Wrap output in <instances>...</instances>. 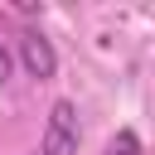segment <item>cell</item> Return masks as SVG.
<instances>
[{
    "instance_id": "277c9868",
    "label": "cell",
    "mask_w": 155,
    "mask_h": 155,
    "mask_svg": "<svg viewBox=\"0 0 155 155\" xmlns=\"http://www.w3.org/2000/svg\"><path fill=\"white\" fill-rule=\"evenodd\" d=\"M5 78H10V48L0 44V82H5Z\"/></svg>"
},
{
    "instance_id": "7a4b0ae2",
    "label": "cell",
    "mask_w": 155,
    "mask_h": 155,
    "mask_svg": "<svg viewBox=\"0 0 155 155\" xmlns=\"http://www.w3.org/2000/svg\"><path fill=\"white\" fill-rule=\"evenodd\" d=\"M19 58H24L29 78H39V82L58 73V53H53V44H48L44 34H24V39H19Z\"/></svg>"
},
{
    "instance_id": "6da1fadb",
    "label": "cell",
    "mask_w": 155,
    "mask_h": 155,
    "mask_svg": "<svg viewBox=\"0 0 155 155\" xmlns=\"http://www.w3.org/2000/svg\"><path fill=\"white\" fill-rule=\"evenodd\" d=\"M78 140H82V131H78V107L58 97V102L48 107V121H44L39 155H78Z\"/></svg>"
},
{
    "instance_id": "3957f363",
    "label": "cell",
    "mask_w": 155,
    "mask_h": 155,
    "mask_svg": "<svg viewBox=\"0 0 155 155\" xmlns=\"http://www.w3.org/2000/svg\"><path fill=\"white\" fill-rule=\"evenodd\" d=\"M107 155H140V136L136 131H116V140L107 145Z\"/></svg>"
}]
</instances>
